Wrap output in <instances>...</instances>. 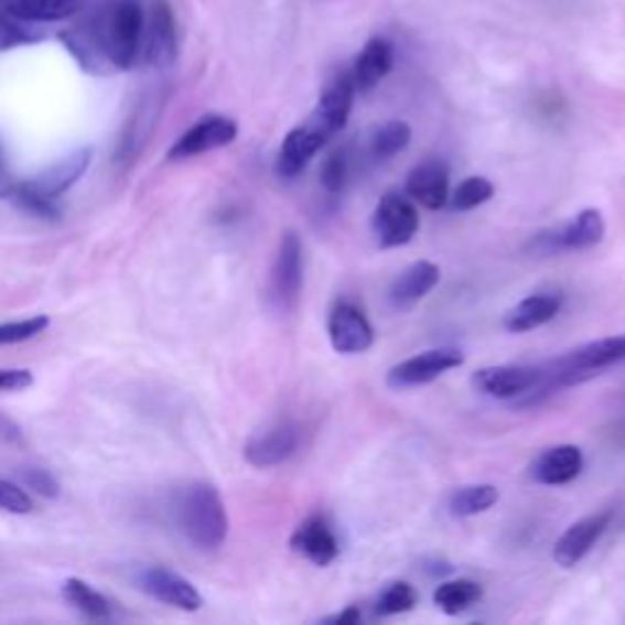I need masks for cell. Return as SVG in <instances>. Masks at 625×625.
Returning a JSON list of instances; mask_svg holds the SVG:
<instances>
[{"label": "cell", "instance_id": "cell-1", "mask_svg": "<svg viewBox=\"0 0 625 625\" xmlns=\"http://www.w3.org/2000/svg\"><path fill=\"white\" fill-rule=\"evenodd\" d=\"M174 522L181 536L201 552L218 550L227 538V508L218 488L208 482L181 486L172 504Z\"/></svg>", "mask_w": 625, "mask_h": 625}, {"label": "cell", "instance_id": "cell-2", "mask_svg": "<svg viewBox=\"0 0 625 625\" xmlns=\"http://www.w3.org/2000/svg\"><path fill=\"white\" fill-rule=\"evenodd\" d=\"M90 40L112 72H128L138 64L144 18L134 0H112L100 10L98 18L86 25Z\"/></svg>", "mask_w": 625, "mask_h": 625}, {"label": "cell", "instance_id": "cell-3", "mask_svg": "<svg viewBox=\"0 0 625 625\" xmlns=\"http://www.w3.org/2000/svg\"><path fill=\"white\" fill-rule=\"evenodd\" d=\"M420 227V215L416 203L406 193L389 191L377 203L371 215V230L381 249L403 247L416 237Z\"/></svg>", "mask_w": 625, "mask_h": 625}, {"label": "cell", "instance_id": "cell-4", "mask_svg": "<svg viewBox=\"0 0 625 625\" xmlns=\"http://www.w3.org/2000/svg\"><path fill=\"white\" fill-rule=\"evenodd\" d=\"M303 289V245L301 237L293 230L281 235L279 252L271 267V281L269 293L281 311H291L299 303V295Z\"/></svg>", "mask_w": 625, "mask_h": 625}, {"label": "cell", "instance_id": "cell-5", "mask_svg": "<svg viewBox=\"0 0 625 625\" xmlns=\"http://www.w3.org/2000/svg\"><path fill=\"white\" fill-rule=\"evenodd\" d=\"M464 355L457 347H438V349H425L416 357H408L399 365L391 367L386 374V384L391 389H411V386H423L440 379L442 374L462 367Z\"/></svg>", "mask_w": 625, "mask_h": 625}, {"label": "cell", "instance_id": "cell-6", "mask_svg": "<svg viewBox=\"0 0 625 625\" xmlns=\"http://www.w3.org/2000/svg\"><path fill=\"white\" fill-rule=\"evenodd\" d=\"M355 94L357 84L355 78H352V72L335 74L331 82L325 84L309 122L315 130H321L327 140H333L349 120L352 106H355Z\"/></svg>", "mask_w": 625, "mask_h": 625}, {"label": "cell", "instance_id": "cell-7", "mask_svg": "<svg viewBox=\"0 0 625 625\" xmlns=\"http://www.w3.org/2000/svg\"><path fill=\"white\" fill-rule=\"evenodd\" d=\"M327 337L340 355H362L374 345V327L352 301H335L327 313Z\"/></svg>", "mask_w": 625, "mask_h": 625}, {"label": "cell", "instance_id": "cell-8", "mask_svg": "<svg viewBox=\"0 0 625 625\" xmlns=\"http://www.w3.org/2000/svg\"><path fill=\"white\" fill-rule=\"evenodd\" d=\"M301 445V428L283 420V423L271 425L261 433L252 435L245 445V460L257 470H271L289 462Z\"/></svg>", "mask_w": 625, "mask_h": 625}, {"label": "cell", "instance_id": "cell-9", "mask_svg": "<svg viewBox=\"0 0 625 625\" xmlns=\"http://www.w3.org/2000/svg\"><path fill=\"white\" fill-rule=\"evenodd\" d=\"M237 132L240 130H237L235 120L225 116H208L181 134L172 144V150H169V159L172 162H184V159L220 150V147H227L237 140Z\"/></svg>", "mask_w": 625, "mask_h": 625}, {"label": "cell", "instance_id": "cell-10", "mask_svg": "<svg viewBox=\"0 0 625 625\" xmlns=\"http://www.w3.org/2000/svg\"><path fill=\"white\" fill-rule=\"evenodd\" d=\"M138 586L144 591L147 596L162 604L179 608V611H201L203 596L201 591L193 586L186 576L179 572L166 570V567H144L138 574Z\"/></svg>", "mask_w": 625, "mask_h": 625}, {"label": "cell", "instance_id": "cell-11", "mask_svg": "<svg viewBox=\"0 0 625 625\" xmlns=\"http://www.w3.org/2000/svg\"><path fill=\"white\" fill-rule=\"evenodd\" d=\"M540 381V369L522 367V365H498L476 369L472 377V386L488 399L508 401L516 396L530 391Z\"/></svg>", "mask_w": 625, "mask_h": 625}, {"label": "cell", "instance_id": "cell-12", "mask_svg": "<svg viewBox=\"0 0 625 625\" xmlns=\"http://www.w3.org/2000/svg\"><path fill=\"white\" fill-rule=\"evenodd\" d=\"M611 518H613L611 510H604V514L586 516L582 520H576L574 526L567 528L560 536V540L554 542V550H552L554 562L564 567V570L576 567L591 552V548H594V545L601 540V536L608 530Z\"/></svg>", "mask_w": 625, "mask_h": 625}, {"label": "cell", "instance_id": "cell-13", "mask_svg": "<svg viewBox=\"0 0 625 625\" xmlns=\"http://www.w3.org/2000/svg\"><path fill=\"white\" fill-rule=\"evenodd\" d=\"M606 235V223L604 215L596 208H584L579 211L572 220L562 223L550 233L538 235V240L545 245V249H589L596 247Z\"/></svg>", "mask_w": 625, "mask_h": 625}, {"label": "cell", "instance_id": "cell-14", "mask_svg": "<svg viewBox=\"0 0 625 625\" xmlns=\"http://www.w3.org/2000/svg\"><path fill=\"white\" fill-rule=\"evenodd\" d=\"M623 359H625V335L604 337V340H594V343H586L584 347H579L570 352L567 357H562L557 362L554 374L564 381H574L579 374L606 369L611 365H618Z\"/></svg>", "mask_w": 625, "mask_h": 625}, {"label": "cell", "instance_id": "cell-15", "mask_svg": "<svg viewBox=\"0 0 625 625\" xmlns=\"http://www.w3.org/2000/svg\"><path fill=\"white\" fill-rule=\"evenodd\" d=\"M291 550L305 557L315 567H327L337 560L343 548H340L331 520L321 514H313L293 530Z\"/></svg>", "mask_w": 625, "mask_h": 625}, {"label": "cell", "instance_id": "cell-16", "mask_svg": "<svg viewBox=\"0 0 625 625\" xmlns=\"http://www.w3.org/2000/svg\"><path fill=\"white\" fill-rule=\"evenodd\" d=\"M406 196L428 211H440L450 198V169L440 159H425L406 179Z\"/></svg>", "mask_w": 625, "mask_h": 625}, {"label": "cell", "instance_id": "cell-17", "mask_svg": "<svg viewBox=\"0 0 625 625\" xmlns=\"http://www.w3.org/2000/svg\"><path fill=\"white\" fill-rule=\"evenodd\" d=\"M179 42H176V22L172 6L166 0H154L150 25H147L144 40V62L154 69H166L176 62Z\"/></svg>", "mask_w": 625, "mask_h": 625}, {"label": "cell", "instance_id": "cell-18", "mask_svg": "<svg viewBox=\"0 0 625 625\" xmlns=\"http://www.w3.org/2000/svg\"><path fill=\"white\" fill-rule=\"evenodd\" d=\"M331 142L321 130H315L313 125L305 120L299 128H293L287 138H283L279 154H277V172L283 179H295L305 166L311 164V159Z\"/></svg>", "mask_w": 625, "mask_h": 625}, {"label": "cell", "instance_id": "cell-19", "mask_svg": "<svg viewBox=\"0 0 625 625\" xmlns=\"http://www.w3.org/2000/svg\"><path fill=\"white\" fill-rule=\"evenodd\" d=\"M90 159H94V150H90V147H84V150L66 154L62 162L44 169L40 176L25 181V184L35 193H40V196L56 201L60 196H64V193L69 191L76 181H82V176L88 172Z\"/></svg>", "mask_w": 625, "mask_h": 625}, {"label": "cell", "instance_id": "cell-20", "mask_svg": "<svg viewBox=\"0 0 625 625\" xmlns=\"http://www.w3.org/2000/svg\"><path fill=\"white\" fill-rule=\"evenodd\" d=\"M584 470V454L576 445H554L540 452L530 464V479L545 486L574 482Z\"/></svg>", "mask_w": 625, "mask_h": 625}, {"label": "cell", "instance_id": "cell-21", "mask_svg": "<svg viewBox=\"0 0 625 625\" xmlns=\"http://www.w3.org/2000/svg\"><path fill=\"white\" fill-rule=\"evenodd\" d=\"M440 283V267L435 261L420 259L406 267L399 277L394 279L389 289V301L396 311H408L420 303L425 295Z\"/></svg>", "mask_w": 625, "mask_h": 625}, {"label": "cell", "instance_id": "cell-22", "mask_svg": "<svg viewBox=\"0 0 625 625\" xmlns=\"http://www.w3.org/2000/svg\"><path fill=\"white\" fill-rule=\"evenodd\" d=\"M562 311V295L554 293H536L516 303L504 315V327L508 333H530L536 327L548 325L557 313Z\"/></svg>", "mask_w": 625, "mask_h": 625}, {"label": "cell", "instance_id": "cell-23", "mask_svg": "<svg viewBox=\"0 0 625 625\" xmlns=\"http://www.w3.org/2000/svg\"><path fill=\"white\" fill-rule=\"evenodd\" d=\"M394 69V44L384 37H371L357 54L352 66L357 90H371Z\"/></svg>", "mask_w": 625, "mask_h": 625}, {"label": "cell", "instance_id": "cell-24", "mask_svg": "<svg viewBox=\"0 0 625 625\" xmlns=\"http://www.w3.org/2000/svg\"><path fill=\"white\" fill-rule=\"evenodd\" d=\"M0 6L15 18L37 25V22H64L82 15L88 0H0Z\"/></svg>", "mask_w": 625, "mask_h": 625}, {"label": "cell", "instance_id": "cell-25", "mask_svg": "<svg viewBox=\"0 0 625 625\" xmlns=\"http://www.w3.org/2000/svg\"><path fill=\"white\" fill-rule=\"evenodd\" d=\"M482 596L484 589L482 584H476L474 579H452V582H442L435 589L433 601L445 616H460L462 611L479 604Z\"/></svg>", "mask_w": 625, "mask_h": 625}, {"label": "cell", "instance_id": "cell-26", "mask_svg": "<svg viewBox=\"0 0 625 625\" xmlns=\"http://www.w3.org/2000/svg\"><path fill=\"white\" fill-rule=\"evenodd\" d=\"M498 502V488L494 484H472L462 486L450 496L448 510L454 518H472L486 514Z\"/></svg>", "mask_w": 625, "mask_h": 625}, {"label": "cell", "instance_id": "cell-27", "mask_svg": "<svg viewBox=\"0 0 625 625\" xmlns=\"http://www.w3.org/2000/svg\"><path fill=\"white\" fill-rule=\"evenodd\" d=\"M62 594L64 599L69 601L74 608H78L82 613L90 618H110L112 616V604L110 601L90 586L84 579H66L64 586H62Z\"/></svg>", "mask_w": 625, "mask_h": 625}, {"label": "cell", "instance_id": "cell-28", "mask_svg": "<svg viewBox=\"0 0 625 625\" xmlns=\"http://www.w3.org/2000/svg\"><path fill=\"white\" fill-rule=\"evenodd\" d=\"M413 130L406 120H389L379 125L369 138V152L377 159H391L401 154L408 144H411Z\"/></svg>", "mask_w": 625, "mask_h": 625}, {"label": "cell", "instance_id": "cell-29", "mask_svg": "<svg viewBox=\"0 0 625 625\" xmlns=\"http://www.w3.org/2000/svg\"><path fill=\"white\" fill-rule=\"evenodd\" d=\"M418 606V591L413 584L408 582H394L386 586L377 604H374V611H377V616H399V613H408Z\"/></svg>", "mask_w": 625, "mask_h": 625}, {"label": "cell", "instance_id": "cell-30", "mask_svg": "<svg viewBox=\"0 0 625 625\" xmlns=\"http://www.w3.org/2000/svg\"><path fill=\"white\" fill-rule=\"evenodd\" d=\"M494 191L496 188H494L492 181L484 179V176L464 179L462 184L452 193V208L460 211V213L479 208V206H484L486 201L494 198Z\"/></svg>", "mask_w": 625, "mask_h": 625}, {"label": "cell", "instance_id": "cell-31", "mask_svg": "<svg viewBox=\"0 0 625 625\" xmlns=\"http://www.w3.org/2000/svg\"><path fill=\"white\" fill-rule=\"evenodd\" d=\"M42 35L32 28V22H25L15 18L13 13L0 6V50H13V47H22V44H32L40 42Z\"/></svg>", "mask_w": 625, "mask_h": 625}, {"label": "cell", "instance_id": "cell-32", "mask_svg": "<svg viewBox=\"0 0 625 625\" xmlns=\"http://www.w3.org/2000/svg\"><path fill=\"white\" fill-rule=\"evenodd\" d=\"M10 198L15 201V206L22 208L30 215H35V218H47V220H56L62 215V208L56 206V201L52 198H44L40 193L32 191L25 181L15 186V191L10 193Z\"/></svg>", "mask_w": 625, "mask_h": 625}, {"label": "cell", "instance_id": "cell-33", "mask_svg": "<svg viewBox=\"0 0 625 625\" xmlns=\"http://www.w3.org/2000/svg\"><path fill=\"white\" fill-rule=\"evenodd\" d=\"M47 327H50L47 315H32V317H25V321L3 323L0 325V347L28 343V340L42 335Z\"/></svg>", "mask_w": 625, "mask_h": 625}, {"label": "cell", "instance_id": "cell-34", "mask_svg": "<svg viewBox=\"0 0 625 625\" xmlns=\"http://www.w3.org/2000/svg\"><path fill=\"white\" fill-rule=\"evenodd\" d=\"M345 184H347V154L343 150H335L321 166V186L331 193V196H337V193L345 188Z\"/></svg>", "mask_w": 625, "mask_h": 625}, {"label": "cell", "instance_id": "cell-35", "mask_svg": "<svg viewBox=\"0 0 625 625\" xmlns=\"http://www.w3.org/2000/svg\"><path fill=\"white\" fill-rule=\"evenodd\" d=\"M0 510H8V514H15V516H25L35 510V502H32V496L25 492V488H20L13 482L0 479Z\"/></svg>", "mask_w": 625, "mask_h": 625}, {"label": "cell", "instance_id": "cell-36", "mask_svg": "<svg viewBox=\"0 0 625 625\" xmlns=\"http://www.w3.org/2000/svg\"><path fill=\"white\" fill-rule=\"evenodd\" d=\"M22 482H25V486L32 488L35 494H40L42 498L60 496V482H56V476L50 470H42V467L22 470Z\"/></svg>", "mask_w": 625, "mask_h": 625}, {"label": "cell", "instance_id": "cell-37", "mask_svg": "<svg viewBox=\"0 0 625 625\" xmlns=\"http://www.w3.org/2000/svg\"><path fill=\"white\" fill-rule=\"evenodd\" d=\"M32 374L28 369H0V394L3 391H22L32 386Z\"/></svg>", "mask_w": 625, "mask_h": 625}, {"label": "cell", "instance_id": "cell-38", "mask_svg": "<svg viewBox=\"0 0 625 625\" xmlns=\"http://www.w3.org/2000/svg\"><path fill=\"white\" fill-rule=\"evenodd\" d=\"M18 181L13 179V172H10V164H8V154L3 150V144H0V198H10V193L15 191Z\"/></svg>", "mask_w": 625, "mask_h": 625}, {"label": "cell", "instance_id": "cell-39", "mask_svg": "<svg viewBox=\"0 0 625 625\" xmlns=\"http://www.w3.org/2000/svg\"><path fill=\"white\" fill-rule=\"evenodd\" d=\"M362 621V611L357 606H347L345 611L335 613V616H327L325 623H335V625H357Z\"/></svg>", "mask_w": 625, "mask_h": 625}, {"label": "cell", "instance_id": "cell-40", "mask_svg": "<svg viewBox=\"0 0 625 625\" xmlns=\"http://www.w3.org/2000/svg\"><path fill=\"white\" fill-rule=\"evenodd\" d=\"M18 440H20V428L13 423V420L0 416V442L8 445V442H18Z\"/></svg>", "mask_w": 625, "mask_h": 625}]
</instances>
